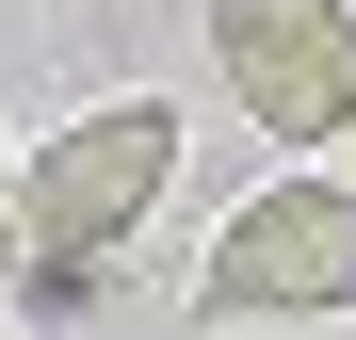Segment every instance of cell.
Returning <instances> with one entry per match:
<instances>
[{"label":"cell","mask_w":356,"mask_h":340,"mask_svg":"<svg viewBox=\"0 0 356 340\" xmlns=\"http://www.w3.org/2000/svg\"><path fill=\"white\" fill-rule=\"evenodd\" d=\"M0 340H17V324H0Z\"/></svg>","instance_id":"5b68a950"},{"label":"cell","mask_w":356,"mask_h":340,"mask_svg":"<svg viewBox=\"0 0 356 340\" xmlns=\"http://www.w3.org/2000/svg\"><path fill=\"white\" fill-rule=\"evenodd\" d=\"M178 97H97V113H65L33 162H17V211H33V275H97L130 227L178 195Z\"/></svg>","instance_id":"6da1fadb"},{"label":"cell","mask_w":356,"mask_h":340,"mask_svg":"<svg viewBox=\"0 0 356 340\" xmlns=\"http://www.w3.org/2000/svg\"><path fill=\"white\" fill-rule=\"evenodd\" d=\"M211 65L243 97V130L324 146L356 130V0H211Z\"/></svg>","instance_id":"3957f363"},{"label":"cell","mask_w":356,"mask_h":340,"mask_svg":"<svg viewBox=\"0 0 356 340\" xmlns=\"http://www.w3.org/2000/svg\"><path fill=\"white\" fill-rule=\"evenodd\" d=\"M195 308H211V324H340V308H356V179H324V162L259 179L243 211L211 227Z\"/></svg>","instance_id":"7a4b0ae2"},{"label":"cell","mask_w":356,"mask_h":340,"mask_svg":"<svg viewBox=\"0 0 356 340\" xmlns=\"http://www.w3.org/2000/svg\"><path fill=\"white\" fill-rule=\"evenodd\" d=\"M17 162H33V146L0 130V292H17V275H33V211H17Z\"/></svg>","instance_id":"277c9868"}]
</instances>
